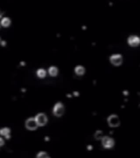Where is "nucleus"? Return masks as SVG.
Returning a JSON list of instances; mask_svg holds the SVG:
<instances>
[{"mask_svg": "<svg viewBox=\"0 0 140 158\" xmlns=\"http://www.w3.org/2000/svg\"><path fill=\"white\" fill-rule=\"evenodd\" d=\"M64 106L61 102H57V103H55L53 109V113L57 116H61L64 113Z\"/></svg>", "mask_w": 140, "mask_h": 158, "instance_id": "nucleus-1", "label": "nucleus"}, {"mask_svg": "<svg viewBox=\"0 0 140 158\" xmlns=\"http://www.w3.org/2000/svg\"><path fill=\"white\" fill-rule=\"evenodd\" d=\"M25 126L28 129L30 130H34L36 129L38 127L39 125L37 122L36 119L35 118V117H31L29 118L26 119L25 121Z\"/></svg>", "mask_w": 140, "mask_h": 158, "instance_id": "nucleus-2", "label": "nucleus"}, {"mask_svg": "<svg viewBox=\"0 0 140 158\" xmlns=\"http://www.w3.org/2000/svg\"><path fill=\"white\" fill-rule=\"evenodd\" d=\"M35 118L36 119L37 122L39 126H44V125H46L48 120L47 115L43 113H39L37 114L35 116Z\"/></svg>", "mask_w": 140, "mask_h": 158, "instance_id": "nucleus-3", "label": "nucleus"}, {"mask_svg": "<svg viewBox=\"0 0 140 158\" xmlns=\"http://www.w3.org/2000/svg\"><path fill=\"white\" fill-rule=\"evenodd\" d=\"M107 122L109 126L113 127L118 126L120 124V118L117 115L112 114L107 118Z\"/></svg>", "mask_w": 140, "mask_h": 158, "instance_id": "nucleus-4", "label": "nucleus"}, {"mask_svg": "<svg viewBox=\"0 0 140 158\" xmlns=\"http://www.w3.org/2000/svg\"><path fill=\"white\" fill-rule=\"evenodd\" d=\"M102 144L105 148H111L114 146V141L112 138L109 136H104L101 139Z\"/></svg>", "mask_w": 140, "mask_h": 158, "instance_id": "nucleus-5", "label": "nucleus"}, {"mask_svg": "<svg viewBox=\"0 0 140 158\" xmlns=\"http://www.w3.org/2000/svg\"><path fill=\"white\" fill-rule=\"evenodd\" d=\"M109 60L111 63L114 66H120L123 62V57L120 54H114L109 57Z\"/></svg>", "mask_w": 140, "mask_h": 158, "instance_id": "nucleus-6", "label": "nucleus"}, {"mask_svg": "<svg viewBox=\"0 0 140 158\" xmlns=\"http://www.w3.org/2000/svg\"><path fill=\"white\" fill-rule=\"evenodd\" d=\"M127 42L132 47H137L140 45V37L137 35H131L127 39Z\"/></svg>", "mask_w": 140, "mask_h": 158, "instance_id": "nucleus-7", "label": "nucleus"}, {"mask_svg": "<svg viewBox=\"0 0 140 158\" xmlns=\"http://www.w3.org/2000/svg\"><path fill=\"white\" fill-rule=\"evenodd\" d=\"M10 129L9 127H3L0 130V134L5 137L6 139L10 138Z\"/></svg>", "mask_w": 140, "mask_h": 158, "instance_id": "nucleus-8", "label": "nucleus"}, {"mask_svg": "<svg viewBox=\"0 0 140 158\" xmlns=\"http://www.w3.org/2000/svg\"><path fill=\"white\" fill-rule=\"evenodd\" d=\"M11 24V20L8 17H3L1 21V25L5 28H7Z\"/></svg>", "mask_w": 140, "mask_h": 158, "instance_id": "nucleus-9", "label": "nucleus"}, {"mask_svg": "<svg viewBox=\"0 0 140 158\" xmlns=\"http://www.w3.org/2000/svg\"><path fill=\"white\" fill-rule=\"evenodd\" d=\"M86 71L85 68L82 66H77L75 68V71L78 75H82L84 74Z\"/></svg>", "mask_w": 140, "mask_h": 158, "instance_id": "nucleus-10", "label": "nucleus"}, {"mask_svg": "<svg viewBox=\"0 0 140 158\" xmlns=\"http://www.w3.org/2000/svg\"><path fill=\"white\" fill-rule=\"evenodd\" d=\"M48 72L51 76L55 77L58 73V68L55 66H50L48 69Z\"/></svg>", "mask_w": 140, "mask_h": 158, "instance_id": "nucleus-11", "label": "nucleus"}, {"mask_svg": "<svg viewBox=\"0 0 140 158\" xmlns=\"http://www.w3.org/2000/svg\"><path fill=\"white\" fill-rule=\"evenodd\" d=\"M37 75L38 77L43 78L46 75V71L43 68H39L37 70Z\"/></svg>", "mask_w": 140, "mask_h": 158, "instance_id": "nucleus-12", "label": "nucleus"}, {"mask_svg": "<svg viewBox=\"0 0 140 158\" xmlns=\"http://www.w3.org/2000/svg\"><path fill=\"white\" fill-rule=\"evenodd\" d=\"M94 137L95 138V139L96 140H101L103 137H104V135H103V132L101 131V130H97L95 134H94Z\"/></svg>", "mask_w": 140, "mask_h": 158, "instance_id": "nucleus-13", "label": "nucleus"}, {"mask_svg": "<svg viewBox=\"0 0 140 158\" xmlns=\"http://www.w3.org/2000/svg\"><path fill=\"white\" fill-rule=\"evenodd\" d=\"M36 157L37 158H48L50 157L49 154L44 152V151H41L37 154Z\"/></svg>", "mask_w": 140, "mask_h": 158, "instance_id": "nucleus-14", "label": "nucleus"}, {"mask_svg": "<svg viewBox=\"0 0 140 158\" xmlns=\"http://www.w3.org/2000/svg\"><path fill=\"white\" fill-rule=\"evenodd\" d=\"M4 144V141H3V139L2 137H0V145L2 146Z\"/></svg>", "mask_w": 140, "mask_h": 158, "instance_id": "nucleus-15", "label": "nucleus"}, {"mask_svg": "<svg viewBox=\"0 0 140 158\" xmlns=\"http://www.w3.org/2000/svg\"><path fill=\"white\" fill-rule=\"evenodd\" d=\"M93 148V147L91 145H88L87 146V149H88V150H92Z\"/></svg>", "mask_w": 140, "mask_h": 158, "instance_id": "nucleus-16", "label": "nucleus"}, {"mask_svg": "<svg viewBox=\"0 0 140 158\" xmlns=\"http://www.w3.org/2000/svg\"><path fill=\"white\" fill-rule=\"evenodd\" d=\"M73 95L76 96H78L79 95V93L78 91H74L73 92Z\"/></svg>", "mask_w": 140, "mask_h": 158, "instance_id": "nucleus-17", "label": "nucleus"}, {"mask_svg": "<svg viewBox=\"0 0 140 158\" xmlns=\"http://www.w3.org/2000/svg\"><path fill=\"white\" fill-rule=\"evenodd\" d=\"M50 139V137H48V136H46V137H44V140H45V141H48Z\"/></svg>", "mask_w": 140, "mask_h": 158, "instance_id": "nucleus-18", "label": "nucleus"}, {"mask_svg": "<svg viewBox=\"0 0 140 158\" xmlns=\"http://www.w3.org/2000/svg\"><path fill=\"white\" fill-rule=\"evenodd\" d=\"M6 41H1V45H2V46H5L6 45Z\"/></svg>", "mask_w": 140, "mask_h": 158, "instance_id": "nucleus-19", "label": "nucleus"}, {"mask_svg": "<svg viewBox=\"0 0 140 158\" xmlns=\"http://www.w3.org/2000/svg\"><path fill=\"white\" fill-rule=\"evenodd\" d=\"M20 64L21 66H25V63L24 61H21L20 62Z\"/></svg>", "mask_w": 140, "mask_h": 158, "instance_id": "nucleus-20", "label": "nucleus"}, {"mask_svg": "<svg viewBox=\"0 0 140 158\" xmlns=\"http://www.w3.org/2000/svg\"><path fill=\"white\" fill-rule=\"evenodd\" d=\"M67 96H68V97H72V95L70 94V93H68V94H67Z\"/></svg>", "mask_w": 140, "mask_h": 158, "instance_id": "nucleus-21", "label": "nucleus"}, {"mask_svg": "<svg viewBox=\"0 0 140 158\" xmlns=\"http://www.w3.org/2000/svg\"><path fill=\"white\" fill-rule=\"evenodd\" d=\"M21 91H22L23 92H25V91H26V89H25L24 88H21Z\"/></svg>", "mask_w": 140, "mask_h": 158, "instance_id": "nucleus-22", "label": "nucleus"}, {"mask_svg": "<svg viewBox=\"0 0 140 158\" xmlns=\"http://www.w3.org/2000/svg\"><path fill=\"white\" fill-rule=\"evenodd\" d=\"M124 94L125 95H127L128 94L127 91H124Z\"/></svg>", "mask_w": 140, "mask_h": 158, "instance_id": "nucleus-23", "label": "nucleus"}]
</instances>
